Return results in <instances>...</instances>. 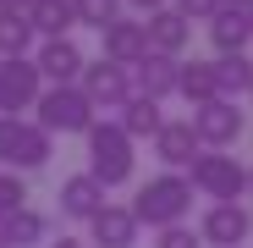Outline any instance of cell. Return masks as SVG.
Returning <instances> with one entry per match:
<instances>
[{
    "label": "cell",
    "mask_w": 253,
    "mask_h": 248,
    "mask_svg": "<svg viewBox=\"0 0 253 248\" xmlns=\"http://www.w3.org/2000/svg\"><path fill=\"white\" fill-rule=\"evenodd\" d=\"M138 215L126 210V204H105V210L88 221V243L94 248H138Z\"/></svg>",
    "instance_id": "cell-14"
},
{
    "label": "cell",
    "mask_w": 253,
    "mask_h": 248,
    "mask_svg": "<svg viewBox=\"0 0 253 248\" xmlns=\"http://www.w3.org/2000/svg\"><path fill=\"white\" fill-rule=\"evenodd\" d=\"M132 94L165 105V99L176 94V61H165V55H143V61L132 66Z\"/></svg>",
    "instance_id": "cell-16"
},
{
    "label": "cell",
    "mask_w": 253,
    "mask_h": 248,
    "mask_svg": "<svg viewBox=\"0 0 253 248\" xmlns=\"http://www.w3.org/2000/svg\"><path fill=\"white\" fill-rule=\"evenodd\" d=\"M220 6H231V11H248V6H253V0H220Z\"/></svg>",
    "instance_id": "cell-31"
},
{
    "label": "cell",
    "mask_w": 253,
    "mask_h": 248,
    "mask_svg": "<svg viewBox=\"0 0 253 248\" xmlns=\"http://www.w3.org/2000/svg\"><path fill=\"white\" fill-rule=\"evenodd\" d=\"M99 45H105V61H110V66H126V72H132V66L149 55V33H143V22H132V17H116L110 28H99Z\"/></svg>",
    "instance_id": "cell-12"
},
{
    "label": "cell",
    "mask_w": 253,
    "mask_h": 248,
    "mask_svg": "<svg viewBox=\"0 0 253 248\" xmlns=\"http://www.w3.org/2000/svg\"><path fill=\"white\" fill-rule=\"evenodd\" d=\"M248 28H253V6H248Z\"/></svg>",
    "instance_id": "cell-32"
},
{
    "label": "cell",
    "mask_w": 253,
    "mask_h": 248,
    "mask_svg": "<svg viewBox=\"0 0 253 248\" xmlns=\"http://www.w3.org/2000/svg\"><path fill=\"white\" fill-rule=\"evenodd\" d=\"M116 121H121V133L132 138V144H138V138H149V144H154V133L165 127V105H154V99L132 94V99H126V105L116 110Z\"/></svg>",
    "instance_id": "cell-18"
},
{
    "label": "cell",
    "mask_w": 253,
    "mask_h": 248,
    "mask_svg": "<svg viewBox=\"0 0 253 248\" xmlns=\"http://www.w3.org/2000/svg\"><path fill=\"white\" fill-rule=\"evenodd\" d=\"M248 232H253V215L242 210V198L237 204H209L204 221H198L204 248H237V243H248Z\"/></svg>",
    "instance_id": "cell-10"
},
{
    "label": "cell",
    "mask_w": 253,
    "mask_h": 248,
    "mask_svg": "<svg viewBox=\"0 0 253 248\" xmlns=\"http://www.w3.org/2000/svg\"><path fill=\"white\" fill-rule=\"evenodd\" d=\"M187 182H193L204 198H215V204H237V193L248 188V171H242L237 154H226V149H204V154L187 165Z\"/></svg>",
    "instance_id": "cell-5"
},
{
    "label": "cell",
    "mask_w": 253,
    "mask_h": 248,
    "mask_svg": "<svg viewBox=\"0 0 253 248\" xmlns=\"http://www.w3.org/2000/svg\"><path fill=\"white\" fill-rule=\"evenodd\" d=\"M176 94L198 110V105H209V99H220V89H215V61H176Z\"/></svg>",
    "instance_id": "cell-19"
},
{
    "label": "cell",
    "mask_w": 253,
    "mask_h": 248,
    "mask_svg": "<svg viewBox=\"0 0 253 248\" xmlns=\"http://www.w3.org/2000/svg\"><path fill=\"white\" fill-rule=\"evenodd\" d=\"M39 94H44V77H39L33 55H22V61H0V116H22V110H33Z\"/></svg>",
    "instance_id": "cell-7"
},
{
    "label": "cell",
    "mask_w": 253,
    "mask_h": 248,
    "mask_svg": "<svg viewBox=\"0 0 253 248\" xmlns=\"http://www.w3.org/2000/svg\"><path fill=\"white\" fill-rule=\"evenodd\" d=\"M248 94H253V89H248Z\"/></svg>",
    "instance_id": "cell-35"
},
{
    "label": "cell",
    "mask_w": 253,
    "mask_h": 248,
    "mask_svg": "<svg viewBox=\"0 0 253 248\" xmlns=\"http://www.w3.org/2000/svg\"><path fill=\"white\" fill-rule=\"evenodd\" d=\"M154 248H204V237H198V232L182 221V226H165V232L154 237Z\"/></svg>",
    "instance_id": "cell-26"
},
{
    "label": "cell",
    "mask_w": 253,
    "mask_h": 248,
    "mask_svg": "<svg viewBox=\"0 0 253 248\" xmlns=\"http://www.w3.org/2000/svg\"><path fill=\"white\" fill-rule=\"evenodd\" d=\"M171 11H182L187 22H209V17H215L220 11V0H176V6Z\"/></svg>",
    "instance_id": "cell-27"
},
{
    "label": "cell",
    "mask_w": 253,
    "mask_h": 248,
    "mask_svg": "<svg viewBox=\"0 0 253 248\" xmlns=\"http://www.w3.org/2000/svg\"><path fill=\"white\" fill-rule=\"evenodd\" d=\"M22 204H28V182H22L17 171H0V226H6Z\"/></svg>",
    "instance_id": "cell-25"
},
{
    "label": "cell",
    "mask_w": 253,
    "mask_h": 248,
    "mask_svg": "<svg viewBox=\"0 0 253 248\" xmlns=\"http://www.w3.org/2000/svg\"><path fill=\"white\" fill-rule=\"evenodd\" d=\"M28 6H33V0H0V11H6V17H28Z\"/></svg>",
    "instance_id": "cell-29"
},
{
    "label": "cell",
    "mask_w": 253,
    "mask_h": 248,
    "mask_svg": "<svg viewBox=\"0 0 253 248\" xmlns=\"http://www.w3.org/2000/svg\"><path fill=\"white\" fill-rule=\"evenodd\" d=\"M55 198H61V215H66V221H94V215L105 210V204H110V198H105V188H99V182H94L88 171L66 177Z\"/></svg>",
    "instance_id": "cell-15"
},
{
    "label": "cell",
    "mask_w": 253,
    "mask_h": 248,
    "mask_svg": "<svg viewBox=\"0 0 253 248\" xmlns=\"http://www.w3.org/2000/svg\"><path fill=\"white\" fill-rule=\"evenodd\" d=\"M83 138H88V177H94L105 193L121 188V182H132L138 154H132V138L121 133V121H94Z\"/></svg>",
    "instance_id": "cell-2"
},
{
    "label": "cell",
    "mask_w": 253,
    "mask_h": 248,
    "mask_svg": "<svg viewBox=\"0 0 253 248\" xmlns=\"http://www.w3.org/2000/svg\"><path fill=\"white\" fill-rule=\"evenodd\" d=\"M77 89L88 94V105H94V110H121L126 99H132V72H126V66H110V61L99 55V61L83 66Z\"/></svg>",
    "instance_id": "cell-6"
},
{
    "label": "cell",
    "mask_w": 253,
    "mask_h": 248,
    "mask_svg": "<svg viewBox=\"0 0 253 248\" xmlns=\"http://www.w3.org/2000/svg\"><path fill=\"white\" fill-rule=\"evenodd\" d=\"M198 154H204V144L193 133V121H171V116H165V127L154 133V160L165 165V171H187Z\"/></svg>",
    "instance_id": "cell-11"
},
{
    "label": "cell",
    "mask_w": 253,
    "mask_h": 248,
    "mask_svg": "<svg viewBox=\"0 0 253 248\" xmlns=\"http://www.w3.org/2000/svg\"><path fill=\"white\" fill-rule=\"evenodd\" d=\"M33 121H39L50 138H55V133L66 138V133H88L94 121H99V110L88 105V94H83L77 83H66V89H44V94H39Z\"/></svg>",
    "instance_id": "cell-4"
},
{
    "label": "cell",
    "mask_w": 253,
    "mask_h": 248,
    "mask_svg": "<svg viewBox=\"0 0 253 248\" xmlns=\"http://www.w3.org/2000/svg\"><path fill=\"white\" fill-rule=\"evenodd\" d=\"M248 39H253V28H248V11H231V6H220L215 17H209V45H215V55H248Z\"/></svg>",
    "instance_id": "cell-17"
},
{
    "label": "cell",
    "mask_w": 253,
    "mask_h": 248,
    "mask_svg": "<svg viewBox=\"0 0 253 248\" xmlns=\"http://www.w3.org/2000/svg\"><path fill=\"white\" fill-rule=\"evenodd\" d=\"M0 248H6V243H0Z\"/></svg>",
    "instance_id": "cell-34"
},
{
    "label": "cell",
    "mask_w": 253,
    "mask_h": 248,
    "mask_svg": "<svg viewBox=\"0 0 253 248\" xmlns=\"http://www.w3.org/2000/svg\"><path fill=\"white\" fill-rule=\"evenodd\" d=\"M33 66H39V77H44V89H66V83H77V77H83L88 55L77 50V39H39Z\"/></svg>",
    "instance_id": "cell-9"
},
{
    "label": "cell",
    "mask_w": 253,
    "mask_h": 248,
    "mask_svg": "<svg viewBox=\"0 0 253 248\" xmlns=\"http://www.w3.org/2000/svg\"><path fill=\"white\" fill-rule=\"evenodd\" d=\"M33 28H28V17H6L0 11V61H22V55H33Z\"/></svg>",
    "instance_id": "cell-23"
},
{
    "label": "cell",
    "mask_w": 253,
    "mask_h": 248,
    "mask_svg": "<svg viewBox=\"0 0 253 248\" xmlns=\"http://www.w3.org/2000/svg\"><path fill=\"white\" fill-rule=\"evenodd\" d=\"M50 154H55V138L39 127V121H28V116H0V171H17V177L44 171Z\"/></svg>",
    "instance_id": "cell-3"
},
{
    "label": "cell",
    "mask_w": 253,
    "mask_h": 248,
    "mask_svg": "<svg viewBox=\"0 0 253 248\" xmlns=\"http://www.w3.org/2000/svg\"><path fill=\"white\" fill-rule=\"evenodd\" d=\"M143 33H149V55H165V61H182V50L193 45V22L182 17V11H154L149 22H143Z\"/></svg>",
    "instance_id": "cell-13"
},
{
    "label": "cell",
    "mask_w": 253,
    "mask_h": 248,
    "mask_svg": "<svg viewBox=\"0 0 253 248\" xmlns=\"http://www.w3.org/2000/svg\"><path fill=\"white\" fill-rule=\"evenodd\" d=\"M50 248H88V243H77V237H55Z\"/></svg>",
    "instance_id": "cell-30"
},
{
    "label": "cell",
    "mask_w": 253,
    "mask_h": 248,
    "mask_svg": "<svg viewBox=\"0 0 253 248\" xmlns=\"http://www.w3.org/2000/svg\"><path fill=\"white\" fill-rule=\"evenodd\" d=\"M28 28L39 39H72L77 11H72V0H33V6H28Z\"/></svg>",
    "instance_id": "cell-20"
},
{
    "label": "cell",
    "mask_w": 253,
    "mask_h": 248,
    "mask_svg": "<svg viewBox=\"0 0 253 248\" xmlns=\"http://www.w3.org/2000/svg\"><path fill=\"white\" fill-rule=\"evenodd\" d=\"M72 11H77L83 28H110L121 17V0H72Z\"/></svg>",
    "instance_id": "cell-24"
},
{
    "label": "cell",
    "mask_w": 253,
    "mask_h": 248,
    "mask_svg": "<svg viewBox=\"0 0 253 248\" xmlns=\"http://www.w3.org/2000/svg\"><path fill=\"white\" fill-rule=\"evenodd\" d=\"M0 243H6V248H39V243H50V215L33 210V204H22V210L0 226Z\"/></svg>",
    "instance_id": "cell-21"
},
{
    "label": "cell",
    "mask_w": 253,
    "mask_h": 248,
    "mask_svg": "<svg viewBox=\"0 0 253 248\" xmlns=\"http://www.w3.org/2000/svg\"><path fill=\"white\" fill-rule=\"evenodd\" d=\"M126 210L138 215V226H154V232L182 226L187 210H193V182H187L182 171H160V177H149V182L138 188V198L126 204Z\"/></svg>",
    "instance_id": "cell-1"
},
{
    "label": "cell",
    "mask_w": 253,
    "mask_h": 248,
    "mask_svg": "<svg viewBox=\"0 0 253 248\" xmlns=\"http://www.w3.org/2000/svg\"><path fill=\"white\" fill-rule=\"evenodd\" d=\"M215 89H220V99L237 105V94L253 89V61L248 55H215Z\"/></svg>",
    "instance_id": "cell-22"
},
{
    "label": "cell",
    "mask_w": 253,
    "mask_h": 248,
    "mask_svg": "<svg viewBox=\"0 0 253 248\" xmlns=\"http://www.w3.org/2000/svg\"><path fill=\"white\" fill-rule=\"evenodd\" d=\"M121 6H138V11H149V17H154V11H165V6H171V0H121Z\"/></svg>",
    "instance_id": "cell-28"
},
{
    "label": "cell",
    "mask_w": 253,
    "mask_h": 248,
    "mask_svg": "<svg viewBox=\"0 0 253 248\" xmlns=\"http://www.w3.org/2000/svg\"><path fill=\"white\" fill-rule=\"evenodd\" d=\"M248 188H253V171H248Z\"/></svg>",
    "instance_id": "cell-33"
},
{
    "label": "cell",
    "mask_w": 253,
    "mask_h": 248,
    "mask_svg": "<svg viewBox=\"0 0 253 248\" xmlns=\"http://www.w3.org/2000/svg\"><path fill=\"white\" fill-rule=\"evenodd\" d=\"M187 121H193V133H198L204 149H231V144L242 138V127H248V116H242L231 99H209V105H198Z\"/></svg>",
    "instance_id": "cell-8"
}]
</instances>
